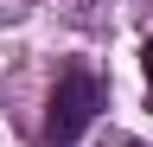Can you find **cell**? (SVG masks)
I'll return each instance as SVG.
<instances>
[{"instance_id": "1", "label": "cell", "mask_w": 153, "mask_h": 147, "mask_svg": "<svg viewBox=\"0 0 153 147\" xmlns=\"http://www.w3.org/2000/svg\"><path fill=\"white\" fill-rule=\"evenodd\" d=\"M96 109H102V83H96V70H89V64H64L57 83H51V102H45V141H51V147L83 141L89 122H96Z\"/></svg>"}, {"instance_id": "2", "label": "cell", "mask_w": 153, "mask_h": 147, "mask_svg": "<svg viewBox=\"0 0 153 147\" xmlns=\"http://www.w3.org/2000/svg\"><path fill=\"white\" fill-rule=\"evenodd\" d=\"M140 70H147V83H153V32H147V45H140Z\"/></svg>"}, {"instance_id": "3", "label": "cell", "mask_w": 153, "mask_h": 147, "mask_svg": "<svg viewBox=\"0 0 153 147\" xmlns=\"http://www.w3.org/2000/svg\"><path fill=\"white\" fill-rule=\"evenodd\" d=\"M108 147H147V141H108Z\"/></svg>"}]
</instances>
